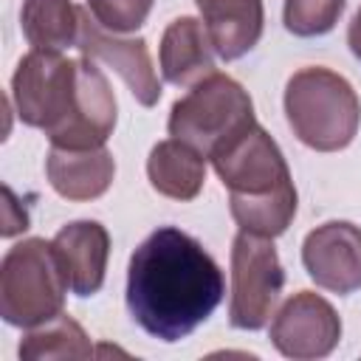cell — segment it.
<instances>
[{
    "mask_svg": "<svg viewBox=\"0 0 361 361\" xmlns=\"http://www.w3.org/2000/svg\"><path fill=\"white\" fill-rule=\"evenodd\" d=\"M214 257L175 226L155 228L130 257L127 307L135 324L166 344L195 333L223 302Z\"/></svg>",
    "mask_w": 361,
    "mask_h": 361,
    "instance_id": "6da1fadb",
    "label": "cell"
},
{
    "mask_svg": "<svg viewBox=\"0 0 361 361\" xmlns=\"http://www.w3.org/2000/svg\"><path fill=\"white\" fill-rule=\"evenodd\" d=\"M11 102L23 124L48 135L59 149H96L113 135L116 96L90 56L31 48L11 76Z\"/></svg>",
    "mask_w": 361,
    "mask_h": 361,
    "instance_id": "7a4b0ae2",
    "label": "cell"
},
{
    "mask_svg": "<svg viewBox=\"0 0 361 361\" xmlns=\"http://www.w3.org/2000/svg\"><path fill=\"white\" fill-rule=\"evenodd\" d=\"M217 178L228 189V212L240 231L279 237L296 214V186L279 144L265 127L251 124L209 155Z\"/></svg>",
    "mask_w": 361,
    "mask_h": 361,
    "instance_id": "3957f363",
    "label": "cell"
},
{
    "mask_svg": "<svg viewBox=\"0 0 361 361\" xmlns=\"http://www.w3.org/2000/svg\"><path fill=\"white\" fill-rule=\"evenodd\" d=\"M285 118L293 135L316 152H338L353 144L361 124L355 87L336 71L299 68L285 85Z\"/></svg>",
    "mask_w": 361,
    "mask_h": 361,
    "instance_id": "277c9868",
    "label": "cell"
},
{
    "mask_svg": "<svg viewBox=\"0 0 361 361\" xmlns=\"http://www.w3.org/2000/svg\"><path fill=\"white\" fill-rule=\"evenodd\" d=\"M54 245L42 237L14 243L0 262V316L11 327H39L56 319L68 293Z\"/></svg>",
    "mask_w": 361,
    "mask_h": 361,
    "instance_id": "5b68a950",
    "label": "cell"
},
{
    "mask_svg": "<svg viewBox=\"0 0 361 361\" xmlns=\"http://www.w3.org/2000/svg\"><path fill=\"white\" fill-rule=\"evenodd\" d=\"M251 124H257V118L248 90L228 73L214 71L195 82L189 93L172 104L166 130L172 138L192 144L209 158L217 147H223Z\"/></svg>",
    "mask_w": 361,
    "mask_h": 361,
    "instance_id": "8992f818",
    "label": "cell"
},
{
    "mask_svg": "<svg viewBox=\"0 0 361 361\" xmlns=\"http://www.w3.org/2000/svg\"><path fill=\"white\" fill-rule=\"evenodd\" d=\"M285 288L279 254L268 237L240 231L231 243V299L228 324L237 330H262Z\"/></svg>",
    "mask_w": 361,
    "mask_h": 361,
    "instance_id": "52a82bcc",
    "label": "cell"
},
{
    "mask_svg": "<svg viewBox=\"0 0 361 361\" xmlns=\"http://www.w3.org/2000/svg\"><path fill=\"white\" fill-rule=\"evenodd\" d=\"M268 336L285 358L316 361L327 358L338 347L341 319L324 296L313 290H296L274 313Z\"/></svg>",
    "mask_w": 361,
    "mask_h": 361,
    "instance_id": "ba28073f",
    "label": "cell"
},
{
    "mask_svg": "<svg viewBox=\"0 0 361 361\" xmlns=\"http://www.w3.org/2000/svg\"><path fill=\"white\" fill-rule=\"evenodd\" d=\"M307 276L338 296L361 288V228L350 220H327L307 231L302 243Z\"/></svg>",
    "mask_w": 361,
    "mask_h": 361,
    "instance_id": "9c48e42d",
    "label": "cell"
},
{
    "mask_svg": "<svg viewBox=\"0 0 361 361\" xmlns=\"http://www.w3.org/2000/svg\"><path fill=\"white\" fill-rule=\"evenodd\" d=\"M76 48L82 56H90L93 62H104L113 68L138 104L152 107L161 99V82L155 76L147 39L141 37H118L107 28H102L87 8H82V25H79V42Z\"/></svg>",
    "mask_w": 361,
    "mask_h": 361,
    "instance_id": "30bf717a",
    "label": "cell"
},
{
    "mask_svg": "<svg viewBox=\"0 0 361 361\" xmlns=\"http://www.w3.org/2000/svg\"><path fill=\"white\" fill-rule=\"evenodd\" d=\"M51 245L65 282L76 296H93L102 290L110 257V234L99 220H73L62 226Z\"/></svg>",
    "mask_w": 361,
    "mask_h": 361,
    "instance_id": "8fae6325",
    "label": "cell"
},
{
    "mask_svg": "<svg viewBox=\"0 0 361 361\" xmlns=\"http://www.w3.org/2000/svg\"><path fill=\"white\" fill-rule=\"evenodd\" d=\"M45 175L54 192L65 200H96L102 197L116 175L113 152L104 147L96 149H59L51 147L45 155Z\"/></svg>",
    "mask_w": 361,
    "mask_h": 361,
    "instance_id": "7c38bea8",
    "label": "cell"
},
{
    "mask_svg": "<svg viewBox=\"0 0 361 361\" xmlns=\"http://www.w3.org/2000/svg\"><path fill=\"white\" fill-rule=\"evenodd\" d=\"M203 17L212 48L220 59L231 62L245 56L262 37L265 8L262 0H195Z\"/></svg>",
    "mask_w": 361,
    "mask_h": 361,
    "instance_id": "4fadbf2b",
    "label": "cell"
},
{
    "mask_svg": "<svg viewBox=\"0 0 361 361\" xmlns=\"http://www.w3.org/2000/svg\"><path fill=\"white\" fill-rule=\"evenodd\" d=\"M158 65H161V76L178 87L195 85L203 76L214 73V48L203 20L189 14L172 20L164 28L158 45Z\"/></svg>",
    "mask_w": 361,
    "mask_h": 361,
    "instance_id": "5bb4252c",
    "label": "cell"
},
{
    "mask_svg": "<svg viewBox=\"0 0 361 361\" xmlns=\"http://www.w3.org/2000/svg\"><path fill=\"white\" fill-rule=\"evenodd\" d=\"M147 178L169 200H195L206 180V155L180 138L158 141L147 158Z\"/></svg>",
    "mask_w": 361,
    "mask_h": 361,
    "instance_id": "9a60e30c",
    "label": "cell"
},
{
    "mask_svg": "<svg viewBox=\"0 0 361 361\" xmlns=\"http://www.w3.org/2000/svg\"><path fill=\"white\" fill-rule=\"evenodd\" d=\"M82 8L73 0H23L20 28L31 48L62 51L76 48Z\"/></svg>",
    "mask_w": 361,
    "mask_h": 361,
    "instance_id": "2e32d148",
    "label": "cell"
},
{
    "mask_svg": "<svg viewBox=\"0 0 361 361\" xmlns=\"http://www.w3.org/2000/svg\"><path fill=\"white\" fill-rule=\"evenodd\" d=\"M20 358L23 361H39V358H90L93 344L82 324L71 319L68 313H59L56 319L31 327L20 341Z\"/></svg>",
    "mask_w": 361,
    "mask_h": 361,
    "instance_id": "e0dca14e",
    "label": "cell"
},
{
    "mask_svg": "<svg viewBox=\"0 0 361 361\" xmlns=\"http://www.w3.org/2000/svg\"><path fill=\"white\" fill-rule=\"evenodd\" d=\"M347 0H285L282 23L293 37H322L336 28Z\"/></svg>",
    "mask_w": 361,
    "mask_h": 361,
    "instance_id": "ac0fdd59",
    "label": "cell"
},
{
    "mask_svg": "<svg viewBox=\"0 0 361 361\" xmlns=\"http://www.w3.org/2000/svg\"><path fill=\"white\" fill-rule=\"evenodd\" d=\"M152 3L155 0H85L93 20L113 34L138 31L149 17Z\"/></svg>",
    "mask_w": 361,
    "mask_h": 361,
    "instance_id": "d6986e66",
    "label": "cell"
},
{
    "mask_svg": "<svg viewBox=\"0 0 361 361\" xmlns=\"http://www.w3.org/2000/svg\"><path fill=\"white\" fill-rule=\"evenodd\" d=\"M347 45H350L353 56L361 62V6H358L355 17H353V23H350V28H347Z\"/></svg>",
    "mask_w": 361,
    "mask_h": 361,
    "instance_id": "ffe728a7",
    "label": "cell"
}]
</instances>
